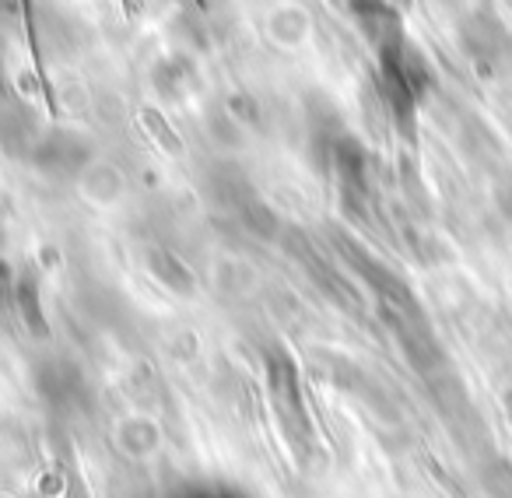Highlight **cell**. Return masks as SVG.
Wrapping results in <instances>:
<instances>
[{
	"label": "cell",
	"instance_id": "obj_1",
	"mask_svg": "<svg viewBox=\"0 0 512 498\" xmlns=\"http://www.w3.org/2000/svg\"><path fill=\"white\" fill-rule=\"evenodd\" d=\"M463 46H467L470 60H474L481 71H491V67L498 64V57L509 50V32L502 29L495 11L481 8L477 15L467 18V25H463Z\"/></svg>",
	"mask_w": 512,
	"mask_h": 498
},
{
	"label": "cell",
	"instance_id": "obj_2",
	"mask_svg": "<svg viewBox=\"0 0 512 498\" xmlns=\"http://www.w3.org/2000/svg\"><path fill=\"white\" fill-rule=\"evenodd\" d=\"M264 36L271 39V46L285 53H299L309 46L313 36V18L302 4H278V8L267 11L264 18Z\"/></svg>",
	"mask_w": 512,
	"mask_h": 498
}]
</instances>
